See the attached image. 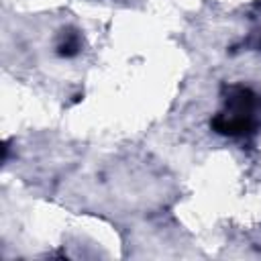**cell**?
Segmentation results:
<instances>
[{
  "instance_id": "obj_2",
  "label": "cell",
  "mask_w": 261,
  "mask_h": 261,
  "mask_svg": "<svg viewBox=\"0 0 261 261\" xmlns=\"http://www.w3.org/2000/svg\"><path fill=\"white\" fill-rule=\"evenodd\" d=\"M77 49H80L77 37H75V35H67V39L59 45V55H61V57H71V55L77 53Z\"/></svg>"
},
{
  "instance_id": "obj_1",
  "label": "cell",
  "mask_w": 261,
  "mask_h": 261,
  "mask_svg": "<svg viewBox=\"0 0 261 261\" xmlns=\"http://www.w3.org/2000/svg\"><path fill=\"white\" fill-rule=\"evenodd\" d=\"M261 126V98L245 88H226L224 108L212 118V128L228 137H247Z\"/></svg>"
}]
</instances>
